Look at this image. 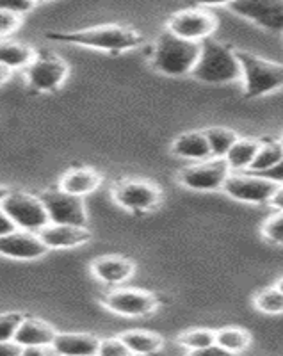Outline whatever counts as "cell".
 I'll return each instance as SVG.
<instances>
[{"label":"cell","instance_id":"484cf974","mask_svg":"<svg viewBox=\"0 0 283 356\" xmlns=\"http://www.w3.org/2000/svg\"><path fill=\"white\" fill-rule=\"evenodd\" d=\"M250 342L251 335L243 328H230V326H228V328L216 330L214 344L234 356L246 351V349L250 348Z\"/></svg>","mask_w":283,"mask_h":356},{"label":"cell","instance_id":"ab89813d","mask_svg":"<svg viewBox=\"0 0 283 356\" xmlns=\"http://www.w3.org/2000/svg\"><path fill=\"white\" fill-rule=\"evenodd\" d=\"M8 193H9V189H8V187L0 186V203H2V200H4L6 196H8Z\"/></svg>","mask_w":283,"mask_h":356},{"label":"cell","instance_id":"ba28073f","mask_svg":"<svg viewBox=\"0 0 283 356\" xmlns=\"http://www.w3.org/2000/svg\"><path fill=\"white\" fill-rule=\"evenodd\" d=\"M70 68L66 61L56 54L43 52L36 54L34 59L25 68V81L36 91L43 93H52L63 86V82L68 77Z\"/></svg>","mask_w":283,"mask_h":356},{"label":"cell","instance_id":"e0dca14e","mask_svg":"<svg viewBox=\"0 0 283 356\" xmlns=\"http://www.w3.org/2000/svg\"><path fill=\"white\" fill-rule=\"evenodd\" d=\"M56 335L57 332L52 324L25 316L15 333L13 342H17L22 349H50Z\"/></svg>","mask_w":283,"mask_h":356},{"label":"cell","instance_id":"1f68e13d","mask_svg":"<svg viewBox=\"0 0 283 356\" xmlns=\"http://www.w3.org/2000/svg\"><path fill=\"white\" fill-rule=\"evenodd\" d=\"M24 18L8 11H0V40L9 38L20 29Z\"/></svg>","mask_w":283,"mask_h":356},{"label":"cell","instance_id":"52a82bcc","mask_svg":"<svg viewBox=\"0 0 283 356\" xmlns=\"http://www.w3.org/2000/svg\"><path fill=\"white\" fill-rule=\"evenodd\" d=\"M282 187V184H275L257 173L243 171V173H230L223 184L221 191L230 198L239 202L251 203V205H266L271 196Z\"/></svg>","mask_w":283,"mask_h":356},{"label":"cell","instance_id":"f1b7e54d","mask_svg":"<svg viewBox=\"0 0 283 356\" xmlns=\"http://www.w3.org/2000/svg\"><path fill=\"white\" fill-rule=\"evenodd\" d=\"M260 232H262L264 239H267L269 243L282 244L283 243V216H282V212H275L273 216H269V218L264 221Z\"/></svg>","mask_w":283,"mask_h":356},{"label":"cell","instance_id":"7c38bea8","mask_svg":"<svg viewBox=\"0 0 283 356\" xmlns=\"http://www.w3.org/2000/svg\"><path fill=\"white\" fill-rule=\"evenodd\" d=\"M230 173L232 171L227 166L225 159H209V161L195 162V164L184 168L178 173V182L187 189L211 193V191L221 189Z\"/></svg>","mask_w":283,"mask_h":356},{"label":"cell","instance_id":"9c48e42d","mask_svg":"<svg viewBox=\"0 0 283 356\" xmlns=\"http://www.w3.org/2000/svg\"><path fill=\"white\" fill-rule=\"evenodd\" d=\"M113 198L118 205L129 212L143 214L161 205L162 193L154 182L148 180H122L114 184Z\"/></svg>","mask_w":283,"mask_h":356},{"label":"cell","instance_id":"d590c367","mask_svg":"<svg viewBox=\"0 0 283 356\" xmlns=\"http://www.w3.org/2000/svg\"><path fill=\"white\" fill-rule=\"evenodd\" d=\"M17 230V227L13 225L11 219L6 216V212L0 209V237H4V235L11 234V232Z\"/></svg>","mask_w":283,"mask_h":356},{"label":"cell","instance_id":"6da1fadb","mask_svg":"<svg viewBox=\"0 0 283 356\" xmlns=\"http://www.w3.org/2000/svg\"><path fill=\"white\" fill-rule=\"evenodd\" d=\"M49 40L61 41V43L79 44L86 49L102 50V52L122 54L138 49L143 44L141 34L129 25H97L91 29L73 31V33H52L47 34Z\"/></svg>","mask_w":283,"mask_h":356},{"label":"cell","instance_id":"ac0fdd59","mask_svg":"<svg viewBox=\"0 0 283 356\" xmlns=\"http://www.w3.org/2000/svg\"><path fill=\"white\" fill-rule=\"evenodd\" d=\"M100 339L91 333H57L50 351L56 356H97Z\"/></svg>","mask_w":283,"mask_h":356},{"label":"cell","instance_id":"4316f807","mask_svg":"<svg viewBox=\"0 0 283 356\" xmlns=\"http://www.w3.org/2000/svg\"><path fill=\"white\" fill-rule=\"evenodd\" d=\"M257 310L264 312L267 316H278L283 312V292L282 285H273L255 296Z\"/></svg>","mask_w":283,"mask_h":356},{"label":"cell","instance_id":"277c9868","mask_svg":"<svg viewBox=\"0 0 283 356\" xmlns=\"http://www.w3.org/2000/svg\"><path fill=\"white\" fill-rule=\"evenodd\" d=\"M235 57L241 66V81L246 98L264 97L282 88L283 68L280 63L267 61L246 50H235Z\"/></svg>","mask_w":283,"mask_h":356},{"label":"cell","instance_id":"f546056e","mask_svg":"<svg viewBox=\"0 0 283 356\" xmlns=\"http://www.w3.org/2000/svg\"><path fill=\"white\" fill-rule=\"evenodd\" d=\"M24 317L25 314H20V312L0 314V342H11L15 339V333H17Z\"/></svg>","mask_w":283,"mask_h":356},{"label":"cell","instance_id":"2e32d148","mask_svg":"<svg viewBox=\"0 0 283 356\" xmlns=\"http://www.w3.org/2000/svg\"><path fill=\"white\" fill-rule=\"evenodd\" d=\"M38 237L47 250H70L89 243L91 232L88 227H66V225H47L38 232Z\"/></svg>","mask_w":283,"mask_h":356},{"label":"cell","instance_id":"e575fe53","mask_svg":"<svg viewBox=\"0 0 283 356\" xmlns=\"http://www.w3.org/2000/svg\"><path fill=\"white\" fill-rule=\"evenodd\" d=\"M22 348L17 342H0V356H20Z\"/></svg>","mask_w":283,"mask_h":356},{"label":"cell","instance_id":"8fae6325","mask_svg":"<svg viewBox=\"0 0 283 356\" xmlns=\"http://www.w3.org/2000/svg\"><path fill=\"white\" fill-rule=\"evenodd\" d=\"M102 305L109 312L122 317H146L159 308V300L154 294L139 289H114L102 298Z\"/></svg>","mask_w":283,"mask_h":356},{"label":"cell","instance_id":"7402d4cb","mask_svg":"<svg viewBox=\"0 0 283 356\" xmlns=\"http://www.w3.org/2000/svg\"><path fill=\"white\" fill-rule=\"evenodd\" d=\"M260 145H262V141L255 138L237 139L227 154V157H225V162H227V166L230 168L232 173H243V171L250 170L251 162L255 159Z\"/></svg>","mask_w":283,"mask_h":356},{"label":"cell","instance_id":"30bf717a","mask_svg":"<svg viewBox=\"0 0 283 356\" xmlns=\"http://www.w3.org/2000/svg\"><path fill=\"white\" fill-rule=\"evenodd\" d=\"M50 225H66V227H88V212L84 200L72 196L63 191H45L40 195Z\"/></svg>","mask_w":283,"mask_h":356},{"label":"cell","instance_id":"d4e9b609","mask_svg":"<svg viewBox=\"0 0 283 356\" xmlns=\"http://www.w3.org/2000/svg\"><path fill=\"white\" fill-rule=\"evenodd\" d=\"M203 136L207 139L209 150H211L212 159H225L234 143L239 139L237 132L227 127H211V129L203 130Z\"/></svg>","mask_w":283,"mask_h":356},{"label":"cell","instance_id":"4dcf8cb0","mask_svg":"<svg viewBox=\"0 0 283 356\" xmlns=\"http://www.w3.org/2000/svg\"><path fill=\"white\" fill-rule=\"evenodd\" d=\"M97 356H134V355L127 349V346L120 340V337H109V339H100Z\"/></svg>","mask_w":283,"mask_h":356},{"label":"cell","instance_id":"d6a6232c","mask_svg":"<svg viewBox=\"0 0 283 356\" xmlns=\"http://www.w3.org/2000/svg\"><path fill=\"white\" fill-rule=\"evenodd\" d=\"M34 2H27V0H0V11H8L13 15L24 18L29 11L34 9Z\"/></svg>","mask_w":283,"mask_h":356},{"label":"cell","instance_id":"603a6c76","mask_svg":"<svg viewBox=\"0 0 283 356\" xmlns=\"http://www.w3.org/2000/svg\"><path fill=\"white\" fill-rule=\"evenodd\" d=\"M34 52L29 44L20 41H0V65L13 70H25L34 59Z\"/></svg>","mask_w":283,"mask_h":356},{"label":"cell","instance_id":"7a4b0ae2","mask_svg":"<svg viewBox=\"0 0 283 356\" xmlns=\"http://www.w3.org/2000/svg\"><path fill=\"white\" fill-rule=\"evenodd\" d=\"M200 44H202L200 57L191 72L196 81L207 84H230L241 81V66L235 57V49L212 38L202 41Z\"/></svg>","mask_w":283,"mask_h":356},{"label":"cell","instance_id":"836d02e7","mask_svg":"<svg viewBox=\"0 0 283 356\" xmlns=\"http://www.w3.org/2000/svg\"><path fill=\"white\" fill-rule=\"evenodd\" d=\"M187 356H234L230 353H227L225 349H221L219 346L212 344L209 348H203V349H196V351H189Z\"/></svg>","mask_w":283,"mask_h":356},{"label":"cell","instance_id":"d6986e66","mask_svg":"<svg viewBox=\"0 0 283 356\" xmlns=\"http://www.w3.org/2000/svg\"><path fill=\"white\" fill-rule=\"evenodd\" d=\"M100 184V173L93 168H72V170L65 171L59 180V191L77 196V198H84V196L95 193Z\"/></svg>","mask_w":283,"mask_h":356},{"label":"cell","instance_id":"8d00e7d4","mask_svg":"<svg viewBox=\"0 0 283 356\" xmlns=\"http://www.w3.org/2000/svg\"><path fill=\"white\" fill-rule=\"evenodd\" d=\"M267 205H271L276 212H282V207H283V189L282 187H280L275 195L271 196V200H269V203H267Z\"/></svg>","mask_w":283,"mask_h":356},{"label":"cell","instance_id":"3957f363","mask_svg":"<svg viewBox=\"0 0 283 356\" xmlns=\"http://www.w3.org/2000/svg\"><path fill=\"white\" fill-rule=\"evenodd\" d=\"M202 44L180 40L171 33H162L157 38L152 52V66L170 77H184L193 72L200 57Z\"/></svg>","mask_w":283,"mask_h":356},{"label":"cell","instance_id":"cb8c5ba5","mask_svg":"<svg viewBox=\"0 0 283 356\" xmlns=\"http://www.w3.org/2000/svg\"><path fill=\"white\" fill-rule=\"evenodd\" d=\"M283 161V145L282 141H262L260 145L259 152H257L255 159L251 162L250 166V173H257V175H262L266 171L273 170V168L280 166Z\"/></svg>","mask_w":283,"mask_h":356},{"label":"cell","instance_id":"83f0119b","mask_svg":"<svg viewBox=\"0 0 283 356\" xmlns=\"http://www.w3.org/2000/svg\"><path fill=\"white\" fill-rule=\"evenodd\" d=\"M216 340V330L211 328H196L184 332L182 335H178V344L186 348L187 351H196V349L209 348L214 344Z\"/></svg>","mask_w":283,"mask_h":356},{"label":"cell","instance_id":"4fadbf2b","mask_svg":"<svg viewBox=\"0 0 283 356\" xmlns=\"http://www.w3.org/2000/svg\"><path fill=\"white\" fill-rule=\"evenodd\" d=\"M227 8L235 15L260 25L271 33H282L283 27V2L282 0H239L228 2Z\"/></svg>","mask_w":283,"mask_h":356},{"label":"cell","instance_id":"5bb4252c","mask_svg":"<svg viewBox=\"0 0 283 356\" xmlns=\"http://www.w3.org/2000/svg\"><path fill=\"white\" fill-rule=\"evenodd\" d=\"M49 253L38 234L15 230L0 237V255L15 260H36Z\"/></svg>","mask_w":283,"mask_h":356},{"label":"cell","instance_id":"ffe728a7","mask_svg":"<svg viewBox=\"0 0 283 356\" xmlns=\"http://www.w3.org/2000/svg\"><path fill=\"white\" fill-rule=\"evenodd\" d=\"M173 154L180 159H189V161L203 162L209 161L211 157V150L207 145V139L203 136V130H193V132H186L182 136H178L173 143Z\"/></svg>","mask_w":283,"mask_h":356},{"label":"cell","instance_id":"74e56055","mask_svg":"<svg viewBox=\"0 0 283 356\" xmlns=\"http://www.w3.org/2000/svg\"><path fill=\"white\" fill-rule=\"evenodd\" d=\"M20 356H56L54 355L50 349H33V348H29V349H22Z\"/></svg>","mask_w":283,"mask_h":356},{"label":"cell","instance_id":"f35d334b","mask_svg":"<svg viewBox=\"0 0 283 356\" xmlns=\"http://www.w3.org/2000/svg\"><path fill=\"white\" fill-rule=\"evenodd\" d=\"M11 75H13V72L9 68H6V66H2L0 65V86L2 84H6V82L9 81V79H11Z\"/></svg>","mask_w":283,"mask_h":356},{"label":"cell","instance_id":"9a60e30c","mask_svg":"<svg viewBox=\"0 0 283 356\" xmlns=\"http://www.w3.org/2000/svg\"><path fill=\"white\" fill-rule=\"evenodd\" d=\"M91 273L102 284L107 285H123L127 284L136 273V266L132 260L120 255L97 257L89 266Z\"/></svg>","mask_w":283,"mask_h":356},{"label":"cell","instance_id":"8992f818","mask_svg":"<svg viewBox=\"0 0 283 356\" xmlns=\"http://www.w3.org/2000/svg\"><path fill=\"white\" fill-rule=\"evenodd\" d=\"M218 24V17L207 8H191L170 18L168 33L191 43H202L216 33Z\"/></svg>","mask_w":283,"mask_h":356},{"label":"cell","instance_id":"44dd1931","mask_svg":"<svg viewBox=\"0 0 283 356\" xmlns=\"http://www.w3.org/2000/svg\"><path fill=\"white\" fill-rule=\"evenodd\" d=\"M120 340L134 356H155L164 348V339L154 332L130 330V332L122 333Z\"/></svg>","mask_w":283,"mask_h":356},{"label":"cell","instance_id":"5b68a950","mask_svg":"<svg viewBox=\"0 0 283 356\" xmlns=\"http://www.w3.org/2000/svg\"><path fill=\"white\" fill-rule=\"evenodd\" d=\"M0 209L11 219L17 230L38 234L47 225H50L40 196L22 193V191H9L8 196L0 203Z\"/></svg>","mask_w":283,"mask_h":356}]
</instances>
